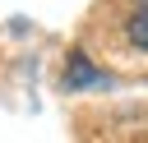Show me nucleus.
Wrapping results in <instances>:
<instances>
[{
	"label": "nucleus",
	"mask_w": 148,
	"mask_h": 143,
	"mask_svg": "<svg viewBox=\"0 0 148 143\" xmlns=\"http://www.w3.org/2000/svg\"><path fill=\"white\" fill-rule=\"evenodd\" d=\"M111 78L102 74V69H92L83 55H69V74H65V88L74 92V88H106Z\"/></svg>",
	"instance_id": "f257e3e1"
},
{
	"label": "nucleus",
	"mask_w": 148,
	"mask_h": 143,
	"mask_svg": "<svg viewBox=\"0 0 148 143\" xmlns=\"http://www.w3.org/2000/svg\"><path fill=\"white\" fill-rule=\"evenodd\" d=\"M125 37H130V46L148 51V0H134V5H130V14H125Z\"/></svg>",
	"instance_id": "f03ea898"
}]
</instances>
